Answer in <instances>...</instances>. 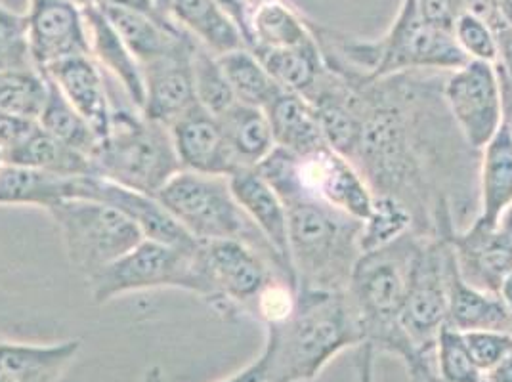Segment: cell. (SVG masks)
Returning <instances> with one entry per match:
<instances>
[{
  "instance_id": "obj_33",
  "label": "cell",
  "mask_w": 512,
  "mask_h": 382,
  "mask_svg": "<svg viewBox=\"0 0 512 382\" xmlns=\"http://www.w3.org/2000/svg\"><path fill=\"white\" fill-rule=\"evenodd\" d=\"M48 83H50V94H48L43 115L39 117V127L67 146L92 157L94 149L100 142L98 134L86 123L85 117L67 102V98L60 92V88L54 85L50 79H48Z\"/></svg>"
},
{
  "instance_id": "obj_28",
  "label": "cell",
  "mask_w": 512,
  "mask_h": 382,
  "mask_svg": "<svg viewBox=\"0 0 512 382\" xmlns=\"http://www.w3.org/2000/svg\"><path fill=\"white\" fill-rule=\"evenodd\" d=\"M255 52L260 64L272 75V79L281 86L285 92L299 94L306 98L321 81L327 71L323 62L320 46L316 39L300 44L295 48H279V50H266V48H251Z\"/></svg>"
},
{
  "instance_id": "obj_17",
  "label": "cell",
  "mask_w": 512,
  "mask_h": 382,
  "mask_svg": "<svg viewBox=\"0 0 512 382\" xmlns=\"http://www.w3.org/2000/svg\"><path fill=\"white\" fill-rule=\"evenodd\" d=\"M60 88L67 102L75 107L98 138L102 140L111 125V96L106 77L92 56H73L41 69Z\"/></svg>"
},
{
  "instance_id": "obj_23",
  "label": "cell",
  "mask_w": 512,
  "mask_h": 382,
  "mask_svg": "<svg viewBox=\"0 0 512 382\" xmlns=\"http://www.w3.org/2000/svg\"><path fill=\"white\" fill-rule=\"evenodd\" d=\"M102 10L106 12L107 20L115 27L123 43L127 44L132 56L138 60L140 67L167 56L180 44L192 39V35H188L172 20H163L148 16L144 12L115 6H102Z\"/></svg>"
},
{
  "instance_id": "obj_31",
  "label": "cell",
  "mask_w": 512,
  "mask_h": 382,
  "mask_svg": "<svg viewBox=\"0 0 512 382\" xmlns=\"http://www.w3.org/2000/svg\"><path fill=\"white\" fill-rule=\"evenodd\" d=\"M251 48H295L314 39L308 20L285 2H270L251 12Z\"/></svg>"
},
{
  "instance_id": "obj_24",
  "label": "cell",
  "mask_w": 512,
  "mask_h": 382,
  "mask_svg": "<svg viewBox=\"0 0 512 382\" xmlns=\"http://www.w3.org/2000/svg\"><path fill=\"white\" fill-rule=\"evenodd\" d=\"M81 180L83 176H60L6 163L0 170V205L48 211L56 203L79 199Z\"/></svg>"
},
{
  "instance_id": "obj_26",
  "label": "cell",
  "mask_w": 512,
  "mask_h": 382,
  "mask_svg": "<svg viewBox=\"0 0 512 382\" xmlns=\"http://www.w3.org/2000/svg\"><path fill=\"white\" fill-rule=\"evenodd\" d=\"M171 20L214 56L247 46L234 20L214 0H174Z\"/></svg>"
},
{
  "instance_id": "obj_38",
  "label": "cell",
  "mask_w": 512,
  "mask_h": 382,
  "mask_svg": "<svg viewBox=\"0 0 512 382\" xmlns=\"http://www.w3.org/2000/svg\"><path fill=\"white\" fill-rule=\"evenodd\" d=\"M453 39L461 52L469 58V62H486L497 64L499 60V44L497 35L488 23L461 12L453 23Z\"/></svg>"
},
{
  "instance_id": "obj_13",
  "label": "cell",
  "mask_w": 512,
  "mask_h": 382,
  "mask_svg": "<svg viewBox=\"0 0 512 382\" xmlns=\"http://www.w3.org/2000/svg\"><path fill=\"white\" fill-rule=\"evenodd\" d=\"M195 39H188L167 56L142 65L146 98L142 115L171 128L195 104L193 86V52Z\"/></svg>"
},
{
  "instance_id": "obj_53",
  "label": "cell",
  "mask_w": 512,
  "mask_h": 382,
  "mask_svg": "<svg viewBox=\"0 0 512 382\" xmlns=\"http://www.w3.org/2000/svg\"><path fill=\"white\" fill-rule=\"evenodd\" d=\"M138 382H167L165 381V375H163V371H161V367H150L146 373H144V377L140 379Z\"/></svg>"
},
{
  "instance_id": "obj_40",
  "label": "cell",
  "mask_w": 512,
  "mask_h": 382,
  "mask_svg": "<svg viewBox=\"0 0 512 382\" xmlns=\"http://www.w3.org/2000/svg\"><path fill=\"white\" fill-rule=\"evenodd\" d=\"M463 337L482 375L512 352V333L509 331H472L463 333Z\"/></svg>"
},
{
  "instance_id": "obj_10",
  "label": "cell",
  "mask_w": 512,
  "mask_h": 382,
  "mask_svg": "<svg viewBox=\"0 0 512 382\" xmlns=\"http://www.w3.org/2000/svg\"><path fill=\"white\" fill-rule=\"evenodd\" d=\"M442 96L463 140L480 153L507 115L505 90L497 67L486 62H467L449 71Z\"/></svg>"
},
{
  "instance_id": "obj_50",
  "label": "cell",
  "mask_w": 512,
  "mask_h": 382,
  "mask_svg": "<svg viewBox=\"0 0 512 382\" xmlns=\"http://www.w3.org/2000/svg\"><path fill=\"white\" fill-rule=\"evenodd\" d=\"M497 228L512 241V205L505 213L501 214V218L497 222Z\"/></svg>"
},
{
  "instance_id": "obj_15",
  "label": "cell",
  "mask_w": 512,
  "mask_h": 382,
  "mask_svg": "<svg viewBox=\"0 0 512 382\" xmlns=\"http://www.w3.org/2000/svg\"><path fill=\"white\" fill-rule=\"evenodd\" d=\"M457 270L476 289L499 295L512 274V241L497 226L472 222L448 239Z\"/></svg>"
},
{
  "instance_id": "obj_11",
  "label": "cell",
  "mask_w": 512,
  "mask_h": 382,
  "mask_svg": "<svg viewBox=\"0 0 512 382\" xmlns=\"http://www.w3.org/2000/svg\"><path fill=\"white\" fill-rule=\"evenodd\" d=\"M448 251V239H425L400 316L407 340L430 361L438 335L448 325Z\"/></svg>"
},
{
  "instance_id": "obj_43",
  "label": "cell",
  "mask_w": 512,
  "mask_h": 382,
  "mask_svg": "<svg viewBox=\"0 0 512 382\" xmlns=\"http://www.w3.org/2000/svg\"><path fill=\"white\" fill-rule=\"evenodd\" d=\"M465 12L484 23H488L491 29L497 33L499 29L507 27L501 18L497 0H459V14Z\"/></svg>"
},
{
  "instance_id": "obj_6",
  "label": "cell",
  "mask_w": 512,
  "mask_h": 382,
  "mask_svg": "<svg viewBox=\"0 0 512 382\" xmlns=\"http://www.w3.org/2000/svg\"><path fill=\"white\" fill-rule=\"evenodd\" d=\"M256 170L278 191L283 203L312 199L363 222L373 207V191L358 169L333 148L293 155L276 148Z\"/></svg>"
},
{
  "instance_id": "obj_7",
  "label": "cell",
  "mask_w": 512,
  "mask_h": 382,
  "mask_svg": "<svg viewBox=\"0 0 512 382\" xmlns=\"http://www.w3.org/2000/svg\"><path fill=\"white\" fill-rule=\"evenodd\" d=\"M195 266L197 297L228 318H251L256 298L272 279L293 283L268 256L235 239L197 241Z\"/></svg>"
},
{
  "instance_id": "obj_19",
  "label": "cell",
  "mask_w": 512,
  "mask_h": 382,
  "mask_svg": "<svg viewBox=\"0 0 512 382\" xmlns=\"http://www.w3.org/2000/svg\"><path fill=\"white\" fill-rule=\"evenodd\" d=\"M512 205V117L505 121L480 151L478 165V214L472 222L497 226Z\"/></svg>"
},
{
  "instance_id": "obj_39",
  "label": "cell",
  "mask_w": 512,
  "mask_h": 382,
  "mask_svg": "<svg viewBox=\"0 0 512 382\" xmlns=\"http://www.w3.org/2000/svg\"><path fill=\"white\" fill-rule=\"evenodd\" d=\"M297 308V287L283 277L272 279L256 298L251 318L264 323V327L279 325Z\"/></svg>"
},
{
  "instance_id": "obj_51",
  "label": "cell",
  "mask_w": 512,
  "mask_h": 382,
  "mask_svg": "<svg viewBox=\"0 0 512 382\" xmlns=\"http://www.w3.org/2000/svg\"><path fill=\"white\" fill-rule=\"evenodd\" d=\"M503 23L512 29V0H497Z\"/></svg>"
},
{
  "instance_id": "obj_25",
  "label": "cell",
  "mask_w": 512,
  "mask_h": 382,
  "mask_svg": "<svg viewBox=\"0 0 512 382\" xmlns=\"http://www.w3.org/2000/svg\"><path fill=\"white\" fill-rule=\"evenodd\" d=\"M264 111L272 127L276 148L293 155L327 148L318 113L306 98L283 90Z\"/></svg>"
},
{
  "instance_id": "obj_37",
  "label": "cell",
  "mask_w": 512,
  "mask_h": 382,
  "mask_svg": "<svg viewBox=\"0 0 512 382\" xmlns=\"http://www.w3.org/2000/svg\"><path fill=\"white\" fill-rule=\"evenodd\" d=\"M20 69H35L27 14H16L0 6V73Z\"/></svg>"
},
{
  "instance_id": "obj_12",
  "label": "cell",
  "mask_w": 512,
  "mask_h": 382,
  "mask_svg": "<svg viewBox=\"0 0 512 382\" xmlns=\"http://www.w3.org/2000/svg\"><path fill=\"white\" fill-rule=\"evenodd\" d=\"M27 22L37 69L73 56H90L85 14L71 0H31Z\"/></svg>"
},
{
  "instance_id": "obj_27",
  "label": "cell",
  "mask_w": 512,
  "mask_h": 382,
  "mask_svg": "<svg viewBox=\"0 0 512 382\" xmlns=\"http://www.w3.org/2000/svg\"><path fill=\"white\" fill-rule=\"evenodd\" d=\"M218 121L239 170L256 169L276 149L264 109L235 102L228 111L218 115Z\"/></svg>"
},
{
  "instance_id": "obj_54",
  "label": "cell",
  "mask_w": 512,
  "mask_h": 382,
  "mask_svg": "<svg viewBox=\"0 0 512 382\" xmlns=\"http://www.w3.org/2000/svg\"><path fill=\"white\" fill-rule=\"evenodd\" d=\"M157 12L163 16V18H169L171 20V8L174 4V0H153Z\"/></svg>"
},
{
  "instance_id": "obj_46",
  "label": "cell",
  "mask_w": 512,
  "mask_h": 382,
  "mask_svg": "<svg viewBox=\"0 0 512 382\" xmlns=\"http://www.w3.org/2000/svg\"><path fill=\"white\" fill-rule=\"evenodd\" d=\"M220 382H268V367L264 354L260 352L255 361H251L247 367Z\"/></svg>"
},
{
  "instance_id": "obj_41",
  "label": "cell",
  "mask_w": 512,
  "mask_h": 382,
  "mask_svg": "<svg viewBox=\"0 0 512 382\" xmlns=\"http://www.w3.org/2000/svg\"><path fill=\"white\" fill-rule=\"evenodd\" d=\"M421 16L428 23L451 31L459 16V0H415Z\"/></svg>"
},
{
  "instance_id": "obj_29",
  "label": "cell",
  "mask_w": 512,
  "mask_h": 382,
  "mask_svg": "<svg viewBox=\"0 0 512 382\" xmlns=\"http://www.w3.org/2000/svg\"><path fill=\"white\" fill-rule=\"evenodd\" d=\"M6 163L44 170L60 176L96 174L92 159L88 155L50 136L46 130L39 127V123L29 132V136L22 144L6 153Z\"/></svg>"
},
{
  "instance_id": "obj_8",
  "label": "cell",
  "mask_w": 512,
  "mask_h": 382,
  "mask_svg": "<svg viewBox=\"0 0 512 382\" xmlns=\"http://www.w3.org/2000/svg\"><path fill=\"white\" fill-rule=\"evenodd\" d=\"M46 213L64 241L71 266L86 277L127 255L142 239L140 228L115 207L96 199H67Z\"/></svg>"
},
{
  "instance_id": "obj_16",
  "label": "cell",
  "mask_w": 512,
  "mask_h": 382,
  "mask_svg": "<svg viewBox=\"0 0 512 382\" xmlns=\"http://www.w3.org/2000/svg\"><path fill=\"white\" fill-rule=\"evenodd\" d=\"M172 142L184 170L226 176L239 170L218 117L195 104L171 127Z\"/></svg>"
},
{
  "instance_id": "obj_5",
  "label": "cell",
  "mask_w": 512,
  "mask_h": 382,
  "mask_svg": "<svg viewBox=\"0 0 512 382\" xmlns=\"http://www.w3.org/2000/svg\"><path fill=\"white\" fill-rule=\"evenodd\" d=\"M155 197L193 239L243 241L268 256L297 287L291 268L237 205L230 180L226 176L182 169L172 176Z\"/></svg>"
},
{
  "instance_id": "obj_55",
  "label": "cell",
  "mask_w": 512,
  "mask_h": 382,
  "mask_svg": "<svg viewBox=\"0 0 512 382\" xmlns=\"http://www.w3.org/2000/svg\"><path fill=\"white\" fill-rule=\"evenodd\" d=\"M77 8L86 10V8H94V6H102V0H71Z\"/></svg>"
},
{
  "instance_id": "obj_3",
  "label": "cell",
  "mask_w": 512,
  "mask_h": 382,
  "mask_svg": "<svg viewBox=\"0 0 512 382\" xmlns=\"http://www.w3.org/2000/svg\"><path fill=\"white\" fill-rule=\"evenodd\" d=\"M289 216V258L297 289L346 291L362 256V222L325 203L293 199Z\"/></svg>"
},
{
  "instance_id": "obj_18",
  "label": "cell",
  "mask_w": 512,
  "mask_h": 382,
  "mask_svg": "<svg viewBox=\"0 0 512 382\" xmlns=\"http://www.w3.org/2000/svg\"><path fill=\"white\" fill-rule=\"evenodd\" d=\"M228 180H230V188L237 205L249 216V220L255 224L256 230L262 234V237L272 245V249L283 258V262L291 268L289 216L278 191L274 190L268 184V180L256 169L237 170Z\"/></svg>"
},
{
  "instance_id": "obj_44",
  "label": "cell",
  "mask_w": 512,
  "mask_h": 382,
  "mask_svg": "<svg viewBox=\"0 0 512 382\" xmlns=\"http://www.w3.org/2000/svg\"><path fill=\"white\" fill-rule=\"evenodd\" d=\"M232 20L235 25L239 27L243 39L247 46L251 48V14H249V8H247V0H214Z\"/></svg>"
},
{
  "instance_id": "obj_48",
  "label": "cell",
  "mask_w": 512,
  "mask_h": 382,
  "mask_svg": "<svg viewBox=\"0 0 512 382\" xmlns=\"http://www.w3.org/2000/svg\"><path fill=\"white\" fill-rule=\"evenodd\" d=\"M102 6H115V8H128V10H136V12H144L148 16H155V18H163L153 0H102ZM169 20V18H163Z\"/></svg>"
},
{
  "instance_id": "obj_36",
  "label": "cell",
  "mask_w": 512,
  "mask_h": 382,
  "mask_svg": "<svg viewBox=\"0 0 512 382\" xmlns=\"http://www.w3.org/2000/svg\"><path fill=\"white\" fill-rule=\"evenodd\" d=\"M436 377L440 382H482L461 331L446 325L436 340Z\"/></svg>"
},
{
  "instance_id": "obj_52",
  "label": "cell",
  "mask_w": 512,
  "mask_h": 382,
  "mask_svg": "<svg viewBox=\"0 0 512 382\" xmlns=\"http://www.w3.org/2000/svg\"><path fill=\"white\" fill-rule=\"evenodd\" d=\"M499 295H501V298L505 300V304H507V310H509V314H511L512 318V274L511 276L507 277V279H505V283H503V287H501Z\"/></svg>"
},
{
  "instance_id": "obj_1",
  "label": "cell",
  "mask_w": 512,
  "mask_h": 382,
  "mask_svg": "<svg viewBox=\"0 0 512 382\" xmlns=\"http://www.w3.org/2000/svg\"><path fill=\"white\" fill-rule=\"evenodd\" d=\"M427 237L407 232L394 243L363 253L348 283V298L360 318L365 342L406 363L409 381L436 377V361L421 358L400 325L411 277Z\"/></svg>"
},
{
  "instance_id": "obj_42",
  "label": "cell",
  "mask_w": 512,
  "mask_h": 382,
  "mask_svg": "<svg viewBox=\"0 0 512 382\" xmlns=\"http://www.w3.org/2000/svg\"><path fill=\"white\" fill-rule=\"evenodd\" d=\"M35 127L37 123L22 121V119L0 113V149L4 151V155L16 148L18 144H22Z\"/></svg>"
},
{
  "instance_id": "obj_35",
  "label": "cell",
  "mask_w": 512,
  "mask_h": 382,
  "mask_svg": "<svg viewBox=\"0 0 512 382\" xmlns=\"http://www.w3.org/2000/svg\"><path fill=\"white\" fill-rule=\"evenodd\" d=\"M193 86L197 104L216 117L237 102L218 58L199 43L193 52Z\"/></svg>"
},
{
  "instance_id": "obj_14",
  "label": "cell",
  "mask_w": 512,
  "mask_h": 382,
  "mask_svg": "<svg viewBox=\"0 0 512 382\" xmlns=\"http://www.w3.org/2000/svg\"><path fill=\"white\" fill-rule=\"evenodd\" d=\"M79 199H96L115 207L140 228L146 239L167 243L180 249H193L197 245V239H193L153 195L128 190L115 182L92 174L83 176Z\"/></svg>"
},
{
  "instance_id": "obj_58",
  "label": "cell",
  "mask_w": 512,
  "mask_h": 382,
  "mask_svg": "<svg viewBox=\"0 0 512 382\" xmlns=\"http://www.w3.org/2000/svg\"><path fill=\"white\" fill-rule=\"evenodd\" d=\"M0 382H14V381H12V379H10V377H8V375H6V373H2V371H0Z\"/></svg>"
},
{
  "instance_id": "obj_2",
  "label": "cell",
  "mask_w": 512,
  "mask_h": 382,
  "mask_svg": "<svg viewBox=\"0 0 512 382\" xmlns=\"http://www.w3.org/2000/svg\"><path fill=\"white\" fill-rule=\"evenodd\" d=\"M363 342L362 323L346 291L299 289L291 318L266 327L268 382L314 381L335 356Z\"/></svg>"
},
{
  "instance_id": "obj_45",
  "label": "cell",
  "mask_w": 512,
  "mask_h": 382,
  "mask_svg": "<svg viewBox=\"0 0 512 382\" xmlns=\"http://www.w3.org/2000/svg\"><path fill=\"white\" fill-rule=\"evenodd\" d=\"M495 35H497V44H499V60L495 67H497L503 83L512 90V29L503 27Z\"/></svg>"
},
{
  "instance_id": "obj_30",
  "label": "cell",
  "mask_w": 512,
  "mask_h": 382,
  "mask_svg": "<svg viewBox=\"0 0 512 382\" xmlns=\"http://www.w3.org/2000/svg\"><path fill=\"white\" fill-rule=\"evenodd\" d=\"M216 58L239 104L266 109L283 92L251 48L245 46Z\"/></svg>"
},
{
  "instance_id": "obj_21",
  "label": "cell",
  "mask_w": 512,
  "mask_h": 382,
  "mask_svg": "<svg viewBox=\"0 0 512 382\" xmlns=\"http://www.w3.org/2000/svg\"><path fill=\"white\" fill-rule=\"evenodd\" d=\"M86 29H88V43H90V56L94 62L102 65L107 73L121 85L123 94L128 102L136 109L142 111L146 88H144V75L138 60L132 56L127 44L119 37L115 27L107 20L106 12L102 6L86 8Z\"/></svg>"
},
{
  "instance_id": "obj_9",
  "label": "cell",
  "mask_w": 512,
  "mask_h": 382,
  "mask_svg": "<svg viewBox=\"0 0 512 382\" xmlns=\"http://www.w3.org/2000/svg\"><path fill=\"white\" fill-rule=\"evenodd\" d=\"M195 249H180L142 239L127 255L117 258L88 279L96 304L151 289H182L197 295Z\"/></svg>"
},
{
  "instance_id": "obj_4",
  "label": "cell",
  "mask_w": 512,
  "mask_h": 382,
  "mask_svg": "<svg viewBox=\"0 0 512 382\" xmlns=\"http://www.w3.org/2000/svg\"><path fill=\"white\" fill-rule=\"evenodd\" d=\"M90 159L96 176L153 197L182 170L171 128L144 117L136 107L115 104L109 130Z\"/></svg>"
},
{
  "instance_id": "obj_57",
  "label": "cell",
  "mask_w": 512,
  "mask_h": 382,
  "mask_svg": "<svg viewBox=\"0 0 512 382\" xmlns=\"http://www.w3.org/2000/svg\"><path fill=\"white\" fill-rule=\"evenodd\" d=\"M6 165V155H4V151L0 149V170H2V167Z\"/></svg>"
},
{
  "instance_id": "obj_49",
  "label": "cell",
  "mask_w": 512,
  "mask_h": 382,
  "mask_svg": "<svg viewBox=\"0 0 512 382\" xmlns=\"http://www.w3.org/2000/svg\"><path fill=\"white\" fill-rule=\"evenodd\" d=\"M482 382H512V352L482 375Z\"/></svg>"
},
{
  "instance_id": "obj_22",
  "label": "cell",
  "mask_w": 512,
  "mask_h": 382,
  "mask_svg": "<svg viewBox=\"0 0 512 382\" xmlns=\"http://www.w3.org/2000/svg\"><path fill=\"white\" fill-rule=\"evenodd\" d=\"M81 346L79 339L50 344L0 340V371L14 382H60Z\"/></svg>"
},
{
  "instance_id": "obj_34",
  "label": "cell",
  "mask_w": 512,
  "mask_h": 382,
  "mask_svg": "<svg viewBox=\"0 0 512 382\" xmlns=\"http://www.w3.org/2000/svg\"><path fill=\"white\" fill-rule=\"evenodd\" d=\"M407 232H413V218L406 207L392 197L375 195L371 213L362 222V255L394 243Z\"/></svg>"
},
{
  "instance_id": "obj_32",
  "label": "cell",
  "mask_w": 512,
  "mask_h": 382,
  "mask_svg": "<svg viewBox=\"0 0 512 382\" xmlns=\"http://www.w3.org/2000/svg\"><path fill=\"white\" fill-rule=\"evenodd\" d=\"M50 83L41 69H20L0 73V113L39 123Z\"/></svg>"
},
{
  "instance_id": "obj_56",
  "label": "cell",
  "mask_w": 512,
  "mask_h": 382,
  "mask_svg": "<svg viewBox=\"0 0 512 382\" xmlns=\"http://www.w3.org/2000/svg\"><path fill=\"white\" fill-rule=\"evenodd\" d=\"M270 2H278V0H247V8H249V14L256 10V8H260V6H264V4H270Z\"/></svg>"
},
{
  "instance_id": "obj_47",
  "label": "cell",
  "mask_w": 512,
  "mask_h": 382,
  "mask_svg": "<svg viewBox=\"0 0 512 382\" xmlns=\"http://www.w3.org/2000/svg\"><path fill=\"white\" fill-rule=\"evenodd\" d=\"M375 358H377V350L369 344L363 342L360 346V354H358V382H377L375 381Z\"/></svg>"
},
{
  "instance_id": "obj_20",
  "label": "cell",
  "mask_w": 512,
  "mask_h": 382,
  "mask_svg": "<svg viewBox=\"0 0 512 382\" xmlns=\"http://www.w3.org/2000/svg\"><path fill=\"white\" fill-rule=\"evenodd\" d=\"M448 325L461 333H512V318L505 300L501 295L472 287L461 277L451 245L448 251Z\"/></svg>"
}]
</instances>
